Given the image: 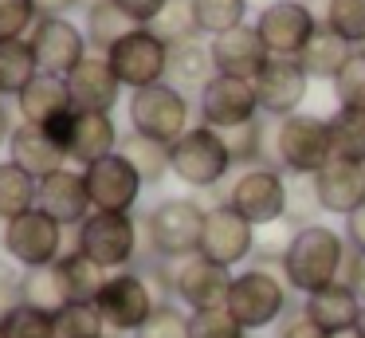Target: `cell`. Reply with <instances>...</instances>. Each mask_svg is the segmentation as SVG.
I'll use <instances>...</instances> for the list:
<instances>
[{
    "label": "cell",
    "mask_w": 365,
    "mask_h": 338,
    "mask_svg": "<svg viewBox=\"0 0 365 338\" xmlns=\"http://www.w3.org/2000/svg\"><path fill=\"white\" fill-rule=\"evenodd\" d=\"M150 28L158 31L165 44H181V39L200 36V31H197V20H192V0H169L165 12H161L158 20L150 24Z\"/></svg>",
    "instance_id": "cell-40"
},
{
    "label": "cell",
    "mask_w": 365,
    "mask_h": 338,
    "mask_svg": "<svg viewBox=\"0 0 365 338\" xmlns=\"http://www.w3.org/2000/svg\"><path fill=\"white\" fill-rule=\"evenodd\" d=\"M130 126L134 134L150 141H161V146H173L185 130H189V99L185 91H177L173 83H158L145 86V91L130 94Z\"/></svg>",
    "instance_id": "cell-7"
},
{
    "label": "cell",
    "mask_w": 365,
    "mask_h": 338,
    "mask_svg": "<svg viewBox=\"0 0 365 338\" xmlns=\"http://www.w3.org/2000/svg\"><path fill=\"white\" fill-rule=\"evenodd\" d=\"M255 31L267 44L271 55L279 59H299L310 36L318 31V16L310 12L307 0H271L259 16H255Z\"/></svg>",
    "instance_id": "cell-12"
},
{
    "label": "cell",
    "mask_w": 365,
    "mask_h": 338,
    "mask_svg": "<svg viewBox=\"0 0 365 338\" xmlns=\"http://www.w3.org/2000/svg\"><path fill=\"white\" fill-rule=\"evenodd\" d=\"M338 338H357V334H338Z\"/></svg>",
    "instance_id": "cell-56"
},
{
    "label": "cell",
    "mask_w": 365,
    "mask_h": 338,
    "mask_svg": "<svg viewBox=\"0 0 365 338\" xmlns=\"http://www.w3.org/2000/svg\"><path fill=\"white\" fill-rule=\"evenodd\" d=\"M212 75V51H208V44H200V36L169 44V83L177 91H205Z\"/></svg>",
    "instance_id": "cell-27"
},
{
    "label": "cell",
    "mask_w": 365,
    "mask_h": 338,
    "mask_svg": "<svg viewBox=\"0 0 365 338\" xmlns=\"http://www.w3.org/2000/svg\"><path fill=\"white\" fill-rule=\"evenodd\" d=\"M118 154L126 157V161L134 165L138 173H142L145 185H158L165 173H173V161H169V146H161V141H150V138H142V134H130V138H122Z\"/></svg>",
    "instance_id": "cell-34"
},
{
    "label": "cell",
    "mask_w": 365,
    "mask_h": 338,
    "mask_svg": "<svg viewBox=\"0 0 365 338\" xmlns=\"http://www.w3.org/2000/svg\"><path fill=\"white\" fill-rule=\"evenodd\" d=\"M83 177H87V193H91L95 212H130L138 204V197H142V189H145L142 173H138L122 154H110V157H103V161L87 165Z\"/></svg>",
    "instance_id": "cell-16"
},
{
    "label": "cell",
    "mask_w": 365,
    "mask_h": 338,
    "mask_svg": "<svg viewBox=\"0 0 365 338\" xmlns=\"http://www.w3.org/2000/svg\"><path fill=\"white\" fill-rule=\"evenodd\" d=\"M142 24L138 20H130L126 12H122L114 0H103V4H95V8H87V44L91 47H98V51H110L118 39H126L130 31H138Z\"/></svg>",
    "instance_id": "cell-32"
},
{
    "label": "cell",
    "mask_w": 365,
    "mask_h": 338,
    "mask_svg": "<svg viewBox=\"0 0 365 338\" xmlns=\"http://www.w3.org/2000/svg\"><path fill=\"white\" fill-rule=\"evenodd\" d=\"M346 264H349L346 236L326 224H302L287 240L283 279H287V287L302 291V295H314V291H326L330 283L346 279Z\"/></svg>",
    "instance_id": "cell-1"
},
{
    "label": "cell",
    "mask_w": 365,
    "mask_h": 338,
    "mask_svg": "<svg viewBox=\"0 0 365 338\" xmlns=\"http://www.w3.org/2000/svg\"><path fill=\"white\" fill-rule=\"evenodd\" d=\"M67 91H71V106L87 110V114H110L122 99V79L114 75L106 55H87L79 67L67 75Z\"/></svg>",
    "instance_id": "cell-19"
},
{
    "label": "cell",
    "mask_w": 365,
    "mask_h": 338,
    "mask_svg": "<svg viewBox=\"0 0 365 338\" xmlns=\"http://www.w3.org/2000/svg\"><path fill=\"white\" fill-rule=\"evenodd\" d=\"M271 154L294 177H314L318 169L334 161V141H330V118L318 114H291L279 118L271 130Z\"/></svg>",
    "instance_id": "cell-2"
},
{
    "label": "cell",
    "mask_w": 365,
    "mask_h": 338,
    "mask_svg": "<svg viewBox=\"0 0 365 338\" xmlns=\"http://www.w3.org/2000/svg\"><path fill=\"white\" fill-rule=\"evenodd\" d=\"M334 99L346 110H365V47L349 55V63L334 79Z\"/></svg>",
    "instance_id": "cell-39"
},
{
    "label": "cell",
    "mask_w": 365,
    "mask_h": 338,
    "mask_svg": "<svg viewBox=\"0 0 365 338\" xmlns=\"http://www.w3.org/2000/svg\"><path fill=\"white\" fill-rule=\"evenodd\" d=\"M247 16V0H192V20H197L200 36H224V31L240 28Z\"/></svg>",
    "instance_id": "cell-36"
},
{
    "label": "cell",
    "mask_w": 365,
    "mask_h": 338,
    "mask_svg": "<svg viewBox=\"0 0 365 338\" xmlns=\"http://www.w3.org/2000/svg\"><path fill=\"white\" fill-rule=\"evenodd\" d=\"M205 217L200 201L192 197H169L145 217V240L158 259H189L200 252V236H205Z\"/></svg>",
    "instance_id": "cell-3"
},
{
    "label": "cell",
    "mask_w": 365,
    "mask_h": 338,
    "mask_svg": "<svg viewBox=\"0 0 365 338\" xmlns=\"http://www.w3.org/2000/svg\"><path fill=\"white\" fill-rule=\"evenodd\" d=\"M357 338H365V307H361V319H357V330H354Z\"/></svg>",
    "instance_id": "cell-53"
},
{
    "label": "cell",
    "mask_w": 365,
    "mask_h": 338,
    "mask_svg": "<svg viewBox=\"0 0 365 338\" xmlns=\"http://www.w3.org/2000/svg\"><path fill=\"white\" fill-rule=\"evenodd\" d=\"M59 272H63V279H67L71 303H95L98 291H103L106 279H110V272H106V267H98L95 259H87L79 248H71V252H63V256H59Z\"/></svg>",
    "instance_id": "cell-31"
},
{
    "label": "cell",
    "mask_w": 365,
    "mask_h": 338,
    "mask_svg": "<svg viewBox=\"0 0 365 338\" xmlns=\"http://www.w3.org/2000/svg\"><path fill=\"white\" fill-rule=\"evenodd\" d=\"M252 83H255L259 110L271 118L299 114L302 99H307V91H310V75L302 71V63L299 59H279V55H271L267 67H263Z\"/></svg>",
    "instance_id": "cell-17"
},
{
    "label": "cell",
    "mask_w": 365,
    "mask_h": 338,
    "mask_svg": "<svg viewBox=\"0 0 365 338\" xmlns=\"http://www.w3.org/2000/svg\"><path fill=\"white\" fill-rule=\"evenodd\" d=\"M169 161H173V177H181L192 189H212L228 177L232 154L220 130L212 126H189L181 138L169 146Z\"/></svg>",
    "instance_id": "cell-4"
},
{
    "label": "cell",
    "mask_w": 365,
    "mask_h": 338,
    "mask_svg": "<svg viewBox=\"0 0 365 338\" xmlns=\"http://www.w3.org/2000/svg\"><path fill=\"white\" fill-rule=\"evenodd\" d=\"M200 118L212 130H232L252 118H259V99H255V83L232 75H212L208 86L200 91Z\"/></svg>",
    "instance_id": "cell-18"
},
{
    "label": "cell",
    "mask_w": 365,
    "mask_h": 338,
    "mask_svg": "<svg viewBox=\"0 0 365 338\" xmlns=\"http://www.w3.org/2000/svg\"><path fill=\"white\" fill-rule=\"evenodd\" d=\"M346 240L354 252H365V204L354 212V217H346Z\"/></svg>",
    "instance_id": "cell-50"
},
{
    "label": "cell",
    "mask_w": 365,
    "mask_h": 338,
    "mask_svg": "<svg viewBox=\"0 0 365 338\" xmlns=\"http://www.w3.org/2000/svg\"><path fill=\"white\" fill-rule=\"evenodd\" d=\"M95 307H98V314H103V322L110 330H118V334H138V330L145 327V319L158 311V299H153V291H150L145 272H130L126 267V272H110V279L98 291Z\"/></svg>",
    "instance_id": "cell-9"
},
{
    "label": "cell",
    "mask_w": 365,
    "mask_h": 338,
    "mask_svg": "<svg viewBox=\"0 0 365 338\" xmlns=\"http://www.w3.org/2000/svg\"><path fill=\"white\" fill-rule=\"evenodd\" d=\"M36 209H43L63 228H79L83 220L95 212L91 193H87V177H83L79 169H59V173H51V177H43Z\"/></svg>",
    "instance_id": "cell-22"
},
{
    "label": "cell",
    "mask_w": 365,
    "mask_h": 338,
    "mask_svg": "<svg viewBox=\"0 0 365 338\" xmlns=\"http://www.w3.org/2000/svg\"><path fill=\"white\" fill-rule=\"evenodd\" d=\"M0 338H9V334H4V322H0Z\"/></svg>",
    "instance_id": "cell-55"
},
{
    "label": "cell",
    "mask_w": 365,
    "mask_h": 338,
    "mask_svg": "<svg viewBox=\"0 0 365 338\" xmlns=\"http://www.w3.org/2000/svg\"><path fill=\"white\" fill-rule=\"evenodd\" d=\"M357 47L354 44H346V39L338 36V31H330L326 24H318V31L310 36V44L302 47V55H299V63H302V71H307L310 79H338V71L349 63V55H354Z\"/></svg>",
    "instance_id": "cell-28"
},
{
    "label": "cell",
    "mask_w": 365,
    "mask_h": 338,
    "mask_svg": "<svg viewBox=\"0 0 365 338\" xmlns=\"http://www.w3.org/2000/svg\"><path fill=\"white\" fill-rule=\"evenodd\" d=\"M224 311L244 327V334L271 327L287 311V279L275 275L271 267H247L232 279V295Z\"/></svg>",
    "instance_id": "cell-5"
},
{
    "label": "cell",
    "mask_w": 365,
    "mask_h": 338,
    "mask_svg": "<svg viewBox=\"0 0 365 338\" xmlns=\"http://www.w3.org/2000/svg\"><path fill=\"white\" fill-rule=\"evenodd\" d=\"M279 338H334L330 330H322L307 311H294L291 319L279 322Z\"/></svg>",
    "instance_id": "cell-47"
},
{
    "label": "cell",
    "mask_w": 365,
    "mask_h": 338,
    "mask_svg": "<svg viewBox=\"0 0 365 338\" xmlns=\"http://www.w3.org/2000/svg\"><path fill=\"white\" fill-rule=\"evenodd\" d=\"M12 130H16V126L9 122V110H4V102H0V146H9Z\"/></svg>",
    "instance_id": "cell-52"
},
{
    "label": "cell",
    "mask_w": 365,
    "mask_h": 338,
    "mask_svg": "<svg viewBox=\"0 0 365 338\" xmlns=\"http://www.w3.org/2000/svg\"><path fill=\"white\" fill-rule=\"evenodd\" d=\"M36 201H40V181L32 173H24L20 165L0 161V220L9 224V220L24 217V212L36 209Z\"/></svg>",
    "instance_id": "cell-30"
},
{
    "label": "cell",
    "mask_w": 365,
    "mask_h": 338,
    "mask_svg": "<svg viewBox=\"0 0 365 338\" xmlns=\"http://www.w3.org/2000/svg\"><path fill=\"white\" fill-rule=\"evenodd\" d=\"M118 146H122V138H118V126H114L110 114H87V110H79L75 114L71 146H67V161L87 169V165L118 154Z\"/></svg>",
    "instance_id": "cell-25"
},
{
    "label": "cell",
    "mask_w": 365,
    "mask_h": 338,
    "mask_svg": "<svg viewBox=\"0 0 365 338\" xmlns=\"http://www.w3.org/2000/svg\"><path fill=\"white\" fill-rule=\"evenodd\" d=\"M75 4H83V0H36V12L40 16H63V12H71Z\"/></svg>",
    "instance_id": "cell-51"
},
{
    "label": "cell",
    "mask_w": 365,
    "mask_h": 338,
    "mask_svg": "<svg viewBox=\"0 0 365 338\" xmlns=\"http://www.w3.org/2000/svg\"><path fill=\"white\" fill-rule=\"evenodd\" d=\"M252 252H255V224L252 220H244L228 201L208 209L197 256L212 259V264H220V267H236V264H244Z\"/></svg>",
    "instance_id": "cell-15"
},
{
    "label": "cell",
    "mask_w": 365,
    "mask_h": 338,
    "mask_svg": "<svg viewBox=\"0 0 365 338\" xmlns=\"http://www.w3.org/2000/svg\"><path fill=\"white\" fill-rule=\"evenodd\" d=\"M16 106H20V118L32 126H48L51 118L67 114L71 106V91H67V79H56V75H36L24 91L16 94Z\"/></svg>",
    "instance_id": "cell-26"
},
{
    "label": "cell",
    "mask_w": 365,
    "mask_h": 338,
    "mask_svg": "<svg viewBox=\"0 0 365 338\" xmlns=\"http://www.w3.org/2000/svg\"><path fill=\"white\" fill-rule=\"evenodd\" d=\"M4 334L9 338H56V319L36 311V307H28V303H20L4 319Z\"/></svg>",
    "instance_id": "cell-44"
},
{
    "label": "cell",
    "mask_w": 365,
    "mask_h": 338,
    "mask_svg": "<svg viewBox=\"0 0 365 338\" xmlns=\"http://www.w3.org/2000/svg\"><path fill=\"white\" fill-rule=\"evenodd\" d=\"M208 51H212L216 75L247 79V83H252V79L267 67V59H271V51H267V44L259 39L255 24H240V28L216 36L212 44H208Z\"/></svg>",
    "instance_id": "cell-21"
},
{
    "label": "cell",
    "mask_w": 365,
    "mask_h": 338,
    "mask_svg": "<svg viewBox=\"0 0 365 338\" xmlns=\"http://www.w3.org/2000/svg\"><path fill=\"white\" fill-rule=\"evenodd\" d=\"M40 75V63L28 39H4L0 44V94H20Z\"/></svg>",
    "instance_id": "cell-33"
},
{
    "label": "cell",
    "mask_w": 365,
    "mask_h": 338,
    "mask_svg": "<svg viewBox=\"0 0 365 338\" xmlns=\"http://www.w3.org/2000/svg\"><path fill=\"white\" fill-rule=\"evenodd\" d=\"M114 4H118L122 12L130 16V20H138L142 28H150V24L158 20L161 12H165V4H169V0H114Z\"/></svg>",
    "instance_id": "cell-48"
},
{
    "label": "cell",
    "mask_w": 365,
    "mask_h": 338,
    "mask_svg": "<svg viewBox=\"0 0 365 338\" xmlns=\"http://www.w3.org/2000/svg\"><path fill=\"white\" fill-rule=\"evenodd\" d=\"M134 338H189V314H185L177 303L161 299L158 311L145 319V327L138 330Z\"/></svg>",
    "instance_id": "cell-42"
},
{
    "label": "cell",
    "mask_w": 365,
    "mask_h": 338,
    "mask_svg": "<svg viewBox=\"0 0 365 338\" xmlns=\"http://www.w3.org/2000/svg\"><path fill=\"white\" fill-rule=\"evenodd\" d=\"M40 20L36 0H0V44L4 39H28Z\"/></svg>",
    "instance_id": "cell-43"
},
{
    "label": "cell",
    "mask_w": 365,
    "mask_h": 338,
    "mask_svg": "<svg viewBox=\"0 0 365 338\" xmlns=\"http://www.w3.org/2000/svg\"><path fill=\"white\" fill-rule=\"evenodd\" d=\"M83 4H87V8H95V4H103V0H83Z\"/></svg>",
    "instance_id": "cell-54"
},
{
    "label": "cell",
    "mask_w": 365,
    "mask_h": 338,
    "mask_svg": "<svg viewBox=\"0 0 365 338\" xmlns=\"http://www.w3.org/2000/svg\"><path fill=\"white\" fill-rule=\"evenodd\" d=\"M20 299H24L28 307H36V311L51 314V319H56L63 307H71V291H67V279H63V272H59V264L24 272V279H20Z\"/></svg>",
    "instance_id": "cell-29"
},
{
    "label": "cell",
    "mask_w": 365,
    "mask_h": 338,
    "mask_svg": "<svg viewBox=\"0 0 365 338\" xmlns=\"http://www.w3.org/2000/svg\"><path fill=\"white\" fill-rule=\"evenodd\" d=\"M40 63V75L67 79L83 59H87V31H79L67 16H40L28 36Z\"/></svg>",
    "instance_id": "cell-13"
},
{
    "label": "cell",
    "mask_w": 365,
    "mask_h": 338,
    "mask_svg": "<svg viewBox=\"0 0 365 338\" xmlns=\"http://www.w3.org/2000/svg\"><path fill=\"white\" fill-rule=\"evenodd\" d=\"M330 141H334V157L365 165V110H346V106L334 110Z\"/></svg>",
    "instance_id": "cell-35"
},
{
    "label": "cell",
    "mask_w": 365,
    "mask_h": 338,
    "mask_svg": "<svg viewBox=\"0 0 365 338\" xmlns=\"http://www.w3.org/2000/svg\"><path fill=\"white\" fill-rule=\"evenodd\" d=\"M63 232L67 228L59 220H51L43 209H32L4 224V256L12 264H20L24 272L59 264V256H63Z\"/></svg>",
    "instance_id": "cell-11"
},
{
    "label": "cell",
    "mask_w": 365,
    "mask_h": 338,
    "mask_svg": "<svg viewBox=\"0 0 365 338\" xmlns=\"http://www.w3.org/2000/svg\"><path fill=\"white\" fill-rule=\"evenodd\" d=\"M341 283H349V287L361 295V303H365V252H349V264H346V279Z\"/></svg>",
    "instance_id": "cell-49"
},
{
    "label": "cell",
    "mask_w": 365,
    "mask_h": 338,
    "mask_svg": "<svg viewBox=\"0 0 365 338\" xmlns=\"http://www.w3.org/2000/svg\"><path fill=\"white\" fill-rule=\"evenodd\" d=\"M232 267H220L205 256H189L173 267V295L189 307L192 314L197 311H224L232 295Z\"/></svg>",
    "instance_id": "cell-14"
},
{
    "label": "cell",
    "mask_w": 365,
    "mask_h": 338,
    "mask_svg": "<svg viewBox=\"0 0 365 338\" xmlns=\"http://www.w3.org/2000/svg\"><path fill=\"white\" fill-rule=\"evenodd\" d=\"M114 75L122 79V86L130 91H145V86H158L169 79V44L158 36L153 28H138L126 39L106 51Z\"/></svg>",
    "instance_id": "cell-8"
},
{
    "label": "cell",
    "mask_w": 365,
    "mask_h": 338,
    "mask_svg": "<svg viewBox=\"0 0 365 338\" xmlns=\"http://www.w3.org/2000/svg\"><path fill=\"white\" fill-rule=\"evenodd\" d=\"M322 24L338 31L346 44L365 47V0H326Z\"/></svg>",
    "instance_id": "cell-37"
},
{
    "label": "cell",
    "mask_w": 365,
    "mask_h": 338,
    "mask_svg": "<svg viewBox=\"0 0 365 338\" xmlns=\"http://www.w3.org/2000/svg\"><path fill=\"white\" fill-rule=\"evenodd\" d=\"M75 248L106 272H126L138 256V224L130 212H91L75 232Z\"/></svg>",
    "instance_id": "cell-6"
},
{
    "label": "cell",
    "mask_w": 365,
    "mask_h": 338,
    "mask_svg": "<svg viewBox=\"0 0 365 338\" xmlns=\"http://www.w3.org/2000/svg\"><path fill=\"white\" fill-rule=\"evenodd\" d=\"M189 338H244V327L228 311H197L189 314Z\"/></svg>",
    "instance_id": "cell-45"
},
{
    "label": "cell",
    "mask_w": 365,
    "mask_h": 338,
    "mask_svg": "<svg viewBox=\"0 0 365 338\" xmlns=\"http://www.w3.org/2000/svg\"><path fill=\"white\" fill-rule=\"evenodd\" d=\"M9 161L20 165L24 173H32L36 181L51 177V173L67 169V154L59 149V141L51 138L43 126H32V122H20L9 138Z\"/></svg>",
    "instance_id": "cell-23"
},
{
    "label": "cell",
    "mask_w": 365,
    "mask_h": 338,
    "mask_svg": "<svg viewBox=\"0 0 365 338\" xmlns=\"http://www.w3.org/2000/svg\"><path fill=\"white\" fill-rule=\"evenodd\" d=\"M310 189H314V201L322 212L354 217L365 204V165L334 157L326 169H318L314 177H310Z\"/></svg>",
    "instance_id": "cell-20"
},
{
    "label": "cell",
    "mask_w": 365,
    "mask_h": 338,
    "mask_svg": "<svg viewBox=\"0 0 365 338\" xmlns=\"http://www.w3.org/2000/svg\"><path fill=\"white\" fill-rule=\"evenodd\" d=\"M224 141H228L232 165H255L263 157V122L252 118L244 126H232V130H220Z\"/></svg>",
    "instance_id": "cell-41"
},
{
    "label": "cell",
    "mask_w": 365,
    "mask_h": 338,
    "mask_svg": "<svg viewBox=\"0 0 365 338\" xmlns=\"http://www.w3.org/2000/svg\"><path fill=\"white\" fill-rule=\"evenodd\" d=\"M56 338H106V322L95 303H71L56 314Z\"/></svg>",
    "instance_id": "cell-38"
},
{
    "label": "cell",
    "mask_w": 365,
    "mask_h": 338,
    "mask_svg": "<svg viewBox=\"0 0 365 338\" xmlns=\"http://www.w3.org/2000/svg\"><path fill=\"white\" fill-rule=\"evenodd\" d=\"M228 204L240 212L244 220H252L255 228L279 224L287 217V204H291V189H287L283 173L271 169V165H252L232 181Z\"/></svg>",
    "instance_id": "cell-10"
},
{
    "label": "cell",
    "mask_w": 365,
    "mask_h": 338,
    "mask_svg": "<svg viewBox=\"0 0 365 338\" xmlns=\"http://www.w3.org/2000/svg\"><path fill=\"white\" fill-rule=\"evenodd\" d=\"M20 279H24V272H16L12 259H0V322L24 303V299H20Z\"/></svg>",
    "instance_id": "cell-46"
},
{
    "label": "cell",
    "mask_w": 365,
    "mask_h": 338,
    "mask_svg": "<svg viewBox=\"0 0 365 338\" xmlns=\"http://www.w3.org/2000/svg\"><path fill=\"white\" fill-rule=\"evenodd\" d=\"M361 307H365L361 295H357L349 283H330L326 291L307 295V307H302V311H307L322 330H330V334L338 338V334H354V330H357Z\"/></svg>",
    "instance_id": "cell-24"
}]
</instances>
